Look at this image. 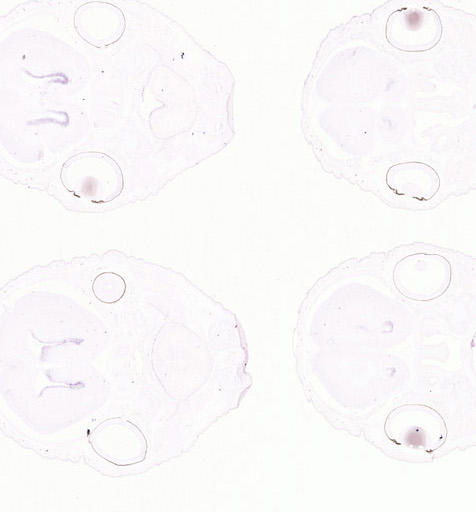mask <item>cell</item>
Masks as SVG:
<instances>
[{
  "instance_id": "1",
  "label": "cell",
  "mask_w": 476,
  "mask_h": 512,
  "mask_svg": "<svg viewBox=\"0 0 476 512\" xmlns=\"http://www.w3.org/2000/svg\"><path fill=\"white\" fill-rule=\"evenodd\" d=\"M387 425H390L387 433L391 440L413 449H436L445 432L438 413L422 406L399 408Z\"/></svg>"
}]
</instances>
